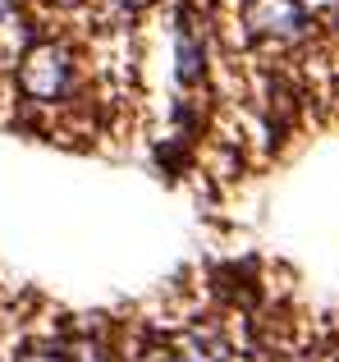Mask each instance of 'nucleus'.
<instances>
[{
	"label": "nucleus",
	"mask_w": 339,
	"mask_h": 362,
	"mask_svg": "<svg viewBox=\"0 0 339 362\" xmlns=\"http://www.w3.org/2000/svg\"><path fill=\"white\" fill-rule=\"evenodd\" d=\"M23 362H69V358H60V354H51V349H42V354H28Z\"/></svg>",
	"instance_id": "5"
},
{
	"label": "nucleus",
	"mask_w": 339,
	"mask_h": 362,
	"mask_svg": "<svg viewBox=\"0 0 339 362\" xmlns=\"http://www.w3.org/2000/svg\"><path fill=\"white\" fill-rule=\"evenodd\" d=\"M9 14V0H0V18H5Z\"/></svg>",
	"instance_id": "6"
},
{
	"label": "nucleus",
	"mask_w": 339,
	"mask_h": 362,
	"mask_svg": "<svg viewBox=\"0 0 339 362\" xmlns=\"http://www.w3.org/2000/svg\"><path fill=\"white\" fill-rule=\"evenodd\" d=\"M64 83H69V55H64L60 46H51V42L32 46L28 60H23V88H28V97L51 101V97H60V92H64Z\"/></svg>",
	"instance_id": "1"
},
{
	"label": "nucleus",
	"mask_w": 339,
	"mask_h": 362,
	"mask_svg": "<svg viewBox=\"0 0 339 362\" xmlns=\"http://www.w3.org/2000/svg\"><path fill=\"white\" fill-rule=\"evenodd\" d=\"M101 354H106V349H101V344H88V339H83V344H73L69 362H106Z\"/></svg>",
	"instance_id": "4"
},
{
	"label": "nucleus",
	"mask_w": 339,
	"mask_h": 362,
	"mask_svg": "<svg viewBox=\"0 0 339 362\" xmlns=\"http://www.w3.org/2000/svg\"><path fill=\"white\" fill-rule=\"evenodd\" d=\"M197 74H202V51H197V42H193V33H179V78L184 83H193Z\"/></svg>",
	"instance_id": "3"
},
{
	"label": "nucleus",
	"mask_w": 339,
	"mask_h": 362,
	"mask_svg": "<svg viewBox=\"0 0 339 362\" xmlns=\"http://www.w3.org/2000/svg\"><path fill=\"white\" fill-rule=\"evenodd\" d=\"M248 28L257 37H298L307 28V14L298 9V0H252Z\"/></svg>",
	"instance_id": "2"
}]
</instances>
